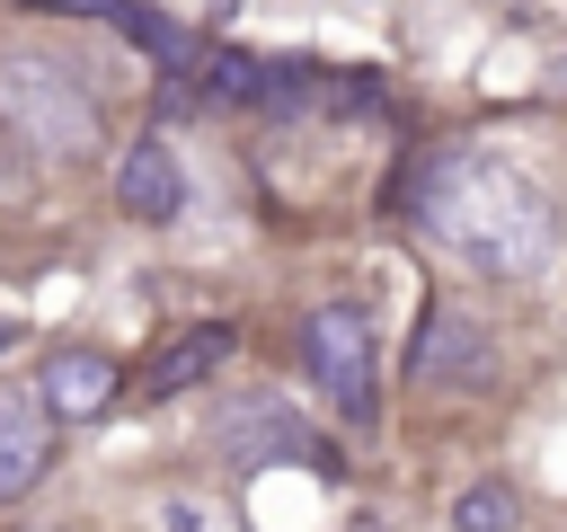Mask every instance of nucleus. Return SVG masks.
Returning <instances> with one entry per match:
<instances>
[{"mask_svg":"<svg viewBox=\"0 0 567 532\" xmlns=\"http://www.w3.org/2000/svg\"><path fill=\"white\" fill-rule=\"evenodd\" d=\"M416 222H425L461 266H478V275H496V284L540 275L549 248H558L549 195H540L514 160H496V151H434V160L416 168Z\"/></svg>","mask_w":567,"mask_h":532,"instance_id":"f257e3e1","label":"nucleus"},{"mask_svg":"<svg viewBox=\"0 0 567 532\" xmlns=\"http://www.w3.org/2000/svg\"><path fill=\"white\" fill-rule=\"evenodd\" d=\"M0 115L27 133L35 160H89L97 151V106L80 89V71L44 44H9L0 53Z\"/></svg>","mask_w":567,"mask_h":532,"instance_id":"f03ea898","label":"nucleus"},{"mask_svg":"<svg viewBox=\"0 0 567 532\" xmlns=\"http://www.w3.org/2000/svg\"><path fill=\"white\" fill-rule=\"evenodd\" d=\"M301 364H310L319 399L346 426H372V408H381V355H372V319L354 301H319L301 319Z\"/></svg>","mask_w":567,"mask_h":532,"instance_id":"7ed1b4c3","label":"nucleus"},{"mask_svg":"<svg viewBox=\"0 0 567 532\" xmlns=\"http://www.w3.org/2000/svg\"><path fill=\"white\" fill-rule=\"evenodd\" d=\"M221 443H230L239 470H266V461H319V470H328V452L310 443V426H301L284 399H239V408H221Z\"/></svg>","mask_w":567,"mask_h":532,"instance_id":"20e7f679","label":"nucleus"},{"mask_svg":"<svg viewBox=\"0 0 567 532\" xmlns=\"http://www.w3.org/2000/svg\"><path fill=\"white\" fill-rule=\"evenodd\" d=\"M487 364H496L487 328H478L470 310H452V301L416 328V355H408V372H416V381H434V390H452V381H487Z\"/></svg>","mask_w":567,"mask_h":532,"instance_id":"39448f33","label":"nucleus"},{"mask_svg":"<svg viewBox=\"0 0 567 532\" xmlns=\"http://www.w3.org/2000/svg\"><path fill=\"white\" fill-rule=\"evenodd\" d=\"M115 390H124V372H115L97 346H53L44 372H35V408H44V417H71V426L97 417Z\"/></svg>","mask_w":567,"mask_h":532,"instance_id":"423d86ee","label":"nucleus"},{"mask_svg":"<svg viewBox=\"0 0 567 532\" xmlns=\"http://www.w3.org/2000/svg\"><path fill=\"white\" fill-rule=\"evenodd\" d=\"M53 470V417L18 390H0V505H18Z\"/></svg>","mask_w":567,"mask_h":532,"instance_id":"0eeeda50","label":"nucleus"},{"mask_svg":"<svg viewBox=\"0 0 567 532\" xmlns=\"http://www.w3.org/2000/svg\"><path fill=\"white\" fill-rule=\"evenodd\" d=\"M230 346H239V337H230L221 319H204V328H177V337H168V346L142 364V399H177V390L213 381V372L230 364Z\"/></svg>","mask_w":567,"mask_h":532,"instance_id":"6e6552de","label":"nucleus"},{"mask_svg":"<svg viewBox=\"0 0 567 532\" xmlns=\"http://www.w3.org/2000/svg\"><path fill=\"white\" fill-rule=\"evenodd\" d=\"M115 204H124L133 222H168V213L186 204V168H177V151H168V142H133V151L115 160Z\"/></svg>","mask_w":567,"mask_h":532,"instance_id":"1a4fd4ad","label":"nucleus"},{"mask_svg":"<svg viewBox=\"0 0 567 532\" xmlns=\"http://www.w3.org/2000/svg\"><path fill=\"white\" fill-rule=\"evenodd\" d=\"M452 532H514V488L505 479H478L452 497Z\"/></svg>","mask_w":567,"mask_h":532,"instance_id":"9d476101","label":"nucleus"},{"mask_svg":"<svg viewBox=\"0 0 567 532\" xmlns=\"http://www.w3.org/2000/svg\"><path fill=\"white\" fill-rule=\"evenodd\" d=\"M159 532H239V523H230V514H221V505H195V497H177V505H168V523H159Z\"/></svg>","mask_w":567,"mask_h":532,"instance_id":"9b49d317","label":"nucleus"},{"mask_svg":"<svg viewBox=\"0 0 567 532\" xmlns=\"http://www.w3.org/2000/svg\"><path fill=\"white\" fill-rule=\"evenodd\" d=\"M354 532H381V523H372V514H363V523H354Z\"/></svg>","mask_w":567,"mask_h":532,"instance_id":"f8f14e48","label":"nucleus"}]
</instances>
